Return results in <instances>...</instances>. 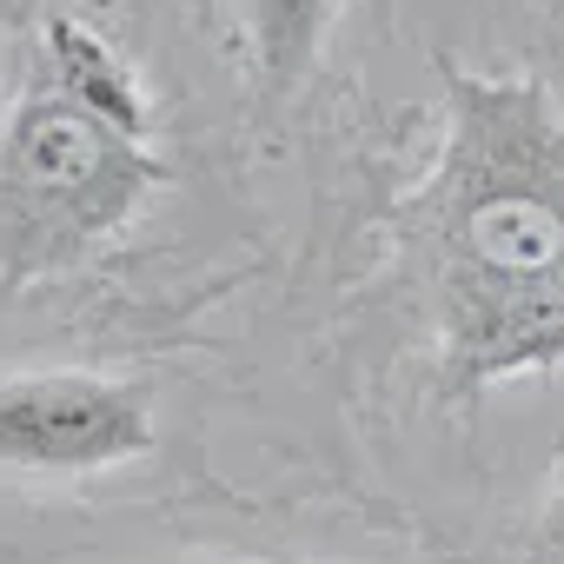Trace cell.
I'll list each match as a JSON object with an SVG mask.
<instances>
[{
	"instance_id": "cell-4",
	"label": "cell",
	"mask_w": 564,
	"mask_h": 564,
	"mask_svg": "<svg viewBox=\"0 0 564 564\" xmlns=\"http://www.w3.org/2000/svg\"><path fill=\"white\" fill-rule=\"evenodd\" d=\"M339 8H346V0H232L246 61H252L265 94H293L319 67Z\"/></svg>"
},
{
	"instance_id": "cell-3",
	"label": "cell",
	"mask_w": 564,
	"mask_h": 564,
	"mask_svg": "<svg viewBox=\"0 0 564 564\" xmlns=\"http://www.w3.org/2000/svg\"><path fill=\"white\" fill-rule=\"evenodd\" d=\"M153 452V399L107 372H14L0 379V471L94 478Z\"/></svg>"
},
{
	"instance_id": "cell-5",
	"label": "cell",
	"mask_w": 564,
	"mask_h": 564,
	"mask_svg": "<svg viewBox=\"0 0 564 564\" xmlns=\"http://www.w3.org/2000/svg\"><path fill=\"white\" fill-rule=\"evenodd\" d=\"M544 538H551V551L564 557V491H557V505H551V518H544Z\"/></svg>"
},
{
	"instance_id": "cell-2",
	"label": "cell",
	"mask_w": 564,
	"mask_h": 564,
	"mask_svg": "<svg viewBox=\"0 0 564 564\" xmlns=\"http://www.w3.org/2000/svg\"><path fill=\"white\" fill-rule=\"evenodd\" d=\"M160 186L166 147L140 61L61 0L28 28L0 94V293L100 265Z\"/></svg>"
},
{
	"instance_id": "cell-1",
	"label": "cell",
	"mask_w": 564,
	"mask_h": 564,
	"mask_svg": "<svg viewBox=\"0 0 564 564\" xmlns=\"http://www.w3.org/2000/svg\"><path fill=\"white\" fill-rule=\"evenodd\" d=\"M405 232L438 366L458 386L564 366V113L538 80H445V133Z\"/></svg>"
}]
</instances>
